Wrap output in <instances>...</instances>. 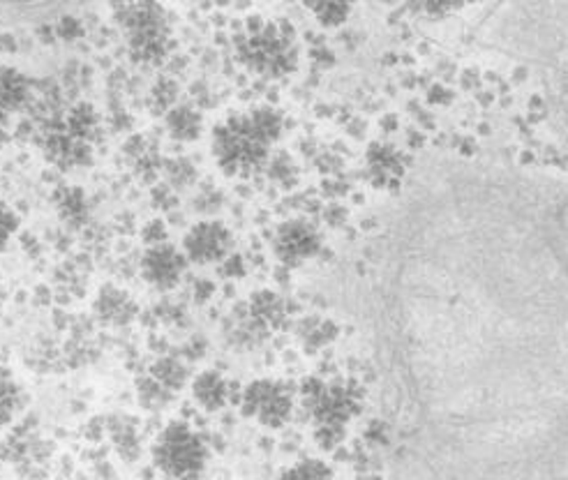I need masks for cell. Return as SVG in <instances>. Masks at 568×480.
I'll return each instance as SVG.
<instances>
[{
	"label": "cell",
	"instance_id": "1",
	"mask_svg": "<svg viewBox=\"0 0 568 480\" xmlns=\"http://www.w3.org/2000/svg\"><path fill=\"white\" fill-rule=\"evenodd\" d=\"M280 132V116L268 107L229 116L213 132L215 162L229 176L252 174L266 162Z\"/></svg>",
	"mask_w": 568,
	"mask_h": 480
},
{
	"label": "cell",
	"instance_id": "20",
	"mask_svg": "<svg viewBox=\"0 0 568 480\" xmlns=\"http://www.w3.org/2000/svg\"><path fill=\"white\" fill-rule=\"evenodd\" d=\"M136 395H139V402L146 409H165L166 404L176 400V395L166 390L165 386H160L148 372L136 381Z\"/></svg>",
	"mask_w": 568,
	"mask_h": 480
},
{
	"label": "cell",
	"instance_id": "15",
	"mask_svg": "<svg viewBox=\"0 0 568 480\" xmlns=\"http://www.w3.org/2000/svg\"><path fill=\"white\" fill-rule=\"evenodd\" d=\"M338 333H340V328H338L336 321L326 319V316L312 315L301 319V324H298V340H301L307 354H316L319 349L328 347L330 342L336 340Z\"/></svg>",
	"mask_w": 568,
	"mask_h": 480
},
{
	"label": "cell",
	"instance_id": "23",
	"mask_svg": "<svg viewBox=\"0 0 568 480\" xmlns=\"http://www.w3.org/2000/svg\"><path fill=\"white\" fill-rule=\"evenodd\" d=\"M347 437L345 425H316L315 427V439L319 443V448L324 451H336Z\"/></svg>",
	"mask_w": 568,
	"mask_h": 480
},
{
	"label": "cell",
	"instance_id": "8",
	"mask_svg": "<svg viewBox=\"0 0 568 480\" xmlns=\"http://www.w3.org/2000/svg\"><path fill=\"white\" fill-rule=\"evenodd\" d=\"M183 252L188 261L197 263V266L220 263L231 252V233L222 222L206 219L185 233Z\"/></svg>",
	"mask_w": 568,
	"mask_h": 480
},
{
	"label": "cell",
	"instance_id": "28",
	"mask_svg": "<svg viewBox=\"0 0 568 480\" xmlns=\"http://www.w3.org/2000/svg\"><path fill=\"white\" fill-rule=\"evenodd\" d=\"M192 296H195V301L199 305H204V303H209L215 296V284L210 280H206V277H201V280H197L192 284Z\"/></svg>",
	"mask_w": 568,
	"mask_h": 480
},
{
	"label": "cell",
	"instance_id": "7",
	"mask_svg": "<svg viewBox=\"0 0 568 480\" xmlns=\"http://www.w3.org/2000/svg\"><path fill=\"white\" fill-rule=\"evenodd\" d=\"M239 402L245 418L268 430H277V427L287 425L292 418L294 390L289 383L277 381V379H257L245 386Z\"/></svg>",
	"mask_w": 568,
	"mask_h": 480
},
{
	"label": "cell",
	"instance_id": "29",
	"mask_svg": "<svg viewBox=\"0 0 568 480\" xmlns=\"http://www.w3.org/2000/svg\"><path fill=\"white\" fill-rule=\"evenodd\" d=\"M365 439H368L370 443H386V439H389V427L379 421L370 422V425L365 427Z\"/></svg>",
	"mask_w": 568,
	"mask_h": 480
},
{
	"label": "cell",
	"instance_id": "17",
	"mask_svg": "<svg viewBox=\"0 0 568 480\" xmlns=\"http://www.w3.org/2000/svg\"><path fill=\"white\" fill-rule=\"evenodd\" d=\"M166 127L174 139L192 141L201 132V116L197 109L188 107V104H174L166 113Z\"/></svg>",
	"mask_w": 568,
	"mask_h": 480
},
{
	"label": "cell",
	"instance_id": "14",
	"mask_svg": "<svg viewBox=\"0 0 568 480\" xmlns=\"http://www.w3.org/2000/svg\"><path fill=\"white\" fill-rule=\"evenodd\" d=\"M30 98V81L24 72L0 65V121L15 116Z\"/></svg>",
	"mask_w": 568,
	"mask_h": 480
},
{
	"label": "cell",
	"instance_id": "2",
	"mask_svg": "<svg viewBox=\"0 0 568 480\" xmlns=\"http://www.w3.org/2000/svg\"><path fill=\"white\" fill-rule=\"evenodd\" d=\"M239 59L262 77H282L296 65L292 30L280 24L254 21L236 39Z\"/></svg>",
	"mask_w": 568,
	"mask_h": 480
},
{
	"label": "cell",
	"instance_id": "19",
	"mask_svg": "<svg viewBox=\"0 0 568 480\" xmlns=\"http://www.w3.org/2000/svg\"><path fill=\"white\" fill-rule=\"evenodd\" d=\"M56 208H59L60 218L70 224H81L83 218L88 215V201L86 195L77 187H63L56 195Z\"/></svg>",
	"mask_w": 568,
	"mask_h": 480
},
{
	"label": "cell",
	"instance_id": "26",
	"mask_svg": "<svg viewBox=\"0 0 568 480\" xmlns=\"http://www.w3.org/2000/svg\"><path fill=\"white\" fill-rule=\"evenodd\" d=\"M220 272H222L227 280H239V277H243L245 275L243 257H239V254H227V257L220 261Z\"/></svg>",
	"mask_w": 568,
	"mask_h": 480
},
{
	"label": "cell",
	"instance_id": "16",
	"mask_svg": "<svg viewBox=\"0 0 568 480\" xmlns=\"http://www.w3.org/2000/svg\"><path fill=\"white\" fill-rule=\"evenodd\" d=\"M24 402L26 395L19 381L12 379L10 374L0 372V430H5L16 421L19 411L24 409Z\"/></svg>",
	"mask_w": 568,
	"mask_h": 480
},
{
	"label": "cell",
	"instance_id": "21",
	"mask_svg": "<svg viewBox=\"0 0 568 480\" xmlns=\"http://www.w3.org/2000/svg\"><path fill=\"white\" fill-rule=\"evenodd\" d=\"M351 3L354 0H307V5L316 15V19L326 26L340 24L349 12Z\"/></svg>",
	"mask_w": 568,
	"mask_h": 480
},
{
	"label": "cell",
	"instance_id": "5",
	"mask_svg": "<svg viewBox=\"0 0 568 480\" xmlns=\"http://www.w3.org/2000/svg\"><path fill=\"white\" fill-rule=\"evenodd\" d=\"M123 33L136 63L157 65L171 49V24L153 0H136L123 12Z\"/></svg>",
	"mask_w": 568,
	"mask_h": 480
},
{
	"label": "cell",
	"instance_id": "27",
	"mask_svg": "<svg viewBox=\"0 0 568 480\" xmlns=\"http://www.w3.org/2000/svg\"><path fill=\"white\" fill-rule=\"evenodd\" d=\"M166 236H169V231H166L162 219H151V222L146 224V229H144V240H146V245L166 243Z\"/></svg>",
	"mask_w": 568,
	"mask_h": 480
},
{
	"label": "cell",
	"instance_id": "6",
	"mask_svg": "<svg viewBox=\"0 0 568 480\" xmlns=\"http://www.w3.org/2000/svg\"><path fill=\"white\" fill-rule=\"evenodd\" d=\"M301 400L315 425H347L363 407V389L351 379L310 377L303 381Z\"/></svg>",
	"mask_w": 568,
	"mask_h": 480
},
{
	"label": "cell",
	"instance_id": "3",
	"mask_svg": "<svg viewBox=\"0 0 568 480\" xmlns=\"http://www.w3.org/2000/svg\"><path fill=\"white\" fill-rule=\"evenodd\" d=\"M98 132V116L88 104H77L68 116L51 123L42 136V151L60 169H74L91 162L92 136Z\"/></svg>",
	"mask_w": 568,
	"mask_h": 480
},
{
	"label": "cell",
	"instance_id": "12",
	"mask_svg": "<svg viewBox=\"0 0 568 480\" xmlns=\"http://www.w3.org/2000/svg\"><path fill=\"white\" fill-rule=\"evenodd\" d=\"M189 389H192V398L195 402L199 404L204 411H220L229 404L233 395V386L222 377L220 372L215 369H206V372H199L192 383H189Z\"/></svg>",
	"mask_w": 568,
	"mask_h": 480
},
{
	"label": "cell",
	"instance_id": "10",
	"mask_svg": "<svg viewBox=\"0 0 568 480\" xmlns=\"http://www.w3.org/2000/svg\"><path fill=\"white\" fill-rule=\"evenodd\" d=\"M273 248H275L277 259L284 266L294 268L319 254L321 238L316 229L307 224L305 219H292V222H284L277 229Z\"/></svg>",
	"mask_w": 568,
	"mask_h": 480
},
{
	"label": "cell",
	"instance_id": "13",
	"mask_svg": "<svg viewBox=\"0 0 568 480\" xmlns=\"http://www.w3.org/2000/svg\"><path fill=\"white\" fill-rule=\"evenodd\" d=\"M95 315L107 325H125L136 316V303L118 286H102L95 301Z\"/></svg>",
	"mask_w": 568,
	"mask_h": 480
},
{
	"label": "cell",
	"instance_id": "11",
	"mask_svg": "<svg viewBox=\"0 0 568 480\" xmlns=\"http://www.w3.org/2000/svg\"><path fill=\"white\" fill-rule=\"evenodd\" d=\"M245 312L252 319V324L262 330L263 335H271L273 330L282 328V324L287 321L289 307L284 303V298L277 296L275 292H257L250 296L248 303H243Z\"/></svg>",
	"mask_w": 568,
	"mask_h": 480
},
{
	"label": "cell",
	"instance_id": "25",
	"mask_svg": "<svg viewBox=\"0 0 568 480\" xmlns=\"http://www.w3.org/2000/svg\"><path fill=\"white\" fill-rule=\"evenodd\" d=\"M113 439H116V446L123 457L134 460V457L139 455V439H136V432L132 425H123V430H116Z\"/></svg>",
	"mask_w": 568,
	"mask_h": 480
},
{
	"label": "cell",
	"instance_id": "18",
	"mask_svg": "<svg viewBox=\"0 0 568 480\" xmlns=\"http://www.w3.org/2000/svg\"><path fill=\"white\" fill-rule=\"evenodd\" d=\"M146 372L151 374V377L155 379L160 386H165V389L171 390L174 395H178L180 389H185V383H188V379H189L185 363H180L178 358H169V356H166V358L155 360V363H153Z\"/></svg>",
	"mask_w": 568,
	"mask_h": 480
},
{
	"label": "cell",
	"instance_id": "22",
	"mask_svg": "<svg viewBox=\"0 0 568 480\" xmlns=\"http://www.w3.org/2000/svg\"><path fill=\"white\" fill-rule=\"evenodd\" d=\"M284 475H292V478H328V475H333V469L326 462L310 457V460L298 462L292 469L284 471Z\"/></svg>",
	"mask_w": 568,
	"mask_h": 480
},
{
	"label": "cell",
	"instance_id": "9",
	"mask_svg": "<svg viewBox=\"0 0 568 480\" xmlns=\"http://www.w3.org/2000/svg\"><path fill=\"white\" fill-rule=\"evenodd\" d=\"M188 263L183 250H176L174 245H148L141 259V275L157 292H171L188 272Z\"/></svg>",
	"mask_w": 568,
	"mask_h": 480
},
{
	"label": "cell",
	"instance_id": "4",
	"mask_svg": "<svg viewBox=\"0 0 568 480\" xmlns=\"http://www.w3.org/2000/svg\"><path fill=\"white\" fill-rule=\"evenodd\" d=\"M153 464L166 478H197L209 464V443L188 422L171 421L153 443Z\"/></svg>",
	"mask_w": 568,
	"mask_h": 480
},
{
	"label": "cell",
	"instance_id": "24",
	"mask_svg": "<svg viewBox=\"0 0 568 480\" xmlns=\"http://www.w3.org/2000/svg\"><path fill=\"white\" fill-rule=\"evenodd\" d=\"M16 231H19V218L15 210L0 204V250H5L15 240Z\"/></svg>",
	"mask_w": 568,
	"mask_h": 480
}]
</instances>
